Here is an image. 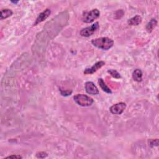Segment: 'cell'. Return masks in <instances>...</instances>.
Instances as JSON below:
<instances>
[{
  "instance_id": "18",
  "label": "cell",
  "mask_w": 159,
  "mask_h": 159,
  "mask_svg": "<svg viewBox=\"0 0 159 159\" xmlns=\"http://www.w3.org/2000/svg\"><path fill=\"white\" fill-rule=\"evenodd\" d=\"M22 157L20 155H10L7 157L6 158H17V159H19V158H22Z\"/></svg>"
},
{
  "instance_id": "16",
  "label": "cell",
  "mask_w": 159,
  "mask_h": 159,
  "mask_svg": "<svg viewBox=\"0 0 159 159\" xmlns=\"http://www.w3.org/2000/svg\"><path fill=\"white\" fill-rule=\"evenodd\" d=\"M60 93L62 96H70L71 95V94L72 93V91H69V90H62L60 89Z\"/></svg>"
},
{
  "instance_id": "2",
  "label": "cell",
  "mask_w": 159,
  "mask_h": 159,
  "mask_svg": "<svg viewBox=\"0 0 159 159\" xmlns=\"http://www.w3.org/2000/svg\"><path fill=\"white\" fill-rule=\"evenodd\" d=\"M92 44L95 47L105 50H108L112 48L114 45V41L112 39L106 37H99L92 41Z\"/></svg>"
},
{
  "instance_id": "12",
  "label": "cell",
  "mask_w": 159,
  "mask_h": 159,
  "mask_svg": "<svg viewBox=\"0 0 159 159\" xmlns=\"http://www.w3.org/2000/svg\"><path fill=\"white\" fill-rule=\"evenodd\" d=\"M98 83L99 86L101 87V89L103 91V92H106V93L108 94H111L112 93V91L111 89L106 85V84L105 83V82H104V80L102 78H99L98 79Z\"/></svg>"
},
{
  "instance_id": "4",
  "label": "cell",
  "mask_w": 159,
  "mask_h": 159,
  "mask_svg": "<svg viewBox=\"0 0 159 159\" xmlns=\"http://www.w3.org/2000/svg\"><path fill=\"white\" fill-rule=\"evenodd\" d=\"M100 16V12L98 9H93L90 11L84 12L82 15V21L85 23H91L98 19Z\"/></svg>"
},
{
  "instance_id": "15",
  "label": "cell",
  "mask_w": 159,
  "mask_h": 159,
  "mask_svg": "<svg viewBox=\"0 0 159 159\" xmlns=\"http://www.w3.org/2000/svg\"><path fill=\"white\" fill-rule=\"evenodd\" d=\"M108 73H109V75L112 76L113 78H116V79H119L121 78V76L120 75V73L116 71V70H113V69H111V70H108Z\"/></svg>"
},
{
  "instance_id": "3",
  "label": "cell",
  "mask_w": 159,
  "mask_h": 159,
  "mask_svg": "<svg viewBox=\"0 0 159 159\" xmlns=\"http://www.w3.org/2000/svg\"><path fill=\"white\" fill-rule=\"evenodd\" d=\"M73 99L77 105L82 107L90 106L94 103L93 98L83 94L76 95L73 96Z\"/></svg>"
},
{
  "instance_id": "9",
  "label": "cell",
  "mask_w": 159,
  "mask_h": 159,
  "mask_svg": "<svg viewBox=\"0 0 159 159\" xmlns=\"http://www.w3.org/2000/svg\"><path fill=\"white\" fill-rule=\"evenodd\" d=\"M51 13V11L49 9H46L45 10H44L43 12H42L41 13H40L38 16V17L37 18L36 22H34V26H37L38 24L41 23V22H43L44 20L46 19L50 15Z\"/></svg>"
},
{
  "instance_id": "10",
  "label": "cell",
  "mask_w": 159,
  "mask_h": 159,
  "mask_svg": "<svg viewBox=\"0 0 159 159\" xmlns=\"http://www.w3.org/2000/svg\"><path fill=\"white\" fill-rule=\"evenodd\" d=\"M142 18L139 15H136L128 21V24L129 26H138L142 22Z\"/></svg>"
},
{
  "instance_id": "13",
  "label": "cell",
  "mask_w": 159,
  "mask_h": 159,
  "mask_svg": "<svg viewBox=\"0 0 159 159\" xmlns=\"http://www.w3.org/2000/svg\"><path fill=\"white\" fill-rule=\"evenodd\" d=\"M13 12L9 9H3L1 11V15H0V19L3 20L13 15Z\"/></svg>"
},
{
  "instance_id": "8",
  "label": "cell",
  "mask_w": 159,
  "mask_h": 159,
  "mask_svg": "<svg viewBox=\"0 0 159 159\" xmlns=\"http://www.w3.org/2000/svg\"><path fill=\"white\" fill-rule=\"evenodd\" d=\"M85 90L88 94L96 95L99 94V90L96 86L92 82H87L85 85Z\"/></svg>"
},
{
  "instance_id": "7",
  "label": "cell",
  "mask_w": 159,
  "mask_h": 159,
  "mask_svg": "<svg viewBox=\"0 0 159 159\" xmlns=\"http://www.w3.org/2000/svg\"><path fill=\"white\" fill-rule=\"evenodd\" d=\"M104 65H105V62L104 61H99L95 63L92 67L87 68L86 69L83 73L85 75H91L95 73L96 71H98L99 69H100L101 67H103Z\"/></svg>"
},
{
  "instance_id": "19",
  "label": "cell",
  "mask_w": 159,
  "mask_h": 159,
  "mask_svg": "<svg viewBox=\"0 0 159 159\" xmlns=\"http://www.w3.org/2000/svg\"><path fill=\"white\" fill-rule=\"evenodd\" d=\"M11 2L13 3H15V4H16V3H18L19 2H13V1H11Z\"/></svg>"
},
{
  "instance_id": "5",
  "label": "cell",
  "mask_w": 159,
  "mask_h": 159,
  "mask_svg": "<svg viewBox=\"0 0 159 159\" xmlns=\"http://www.w3.org/2000/svg\"><path fill=\"white\" fill-rule=\"evenodd\" d=\"M99 22H96L95 24H92L89 27H87L85 28L82 29L80 31V35L83 37H88L91 36H92L93 34L99 29Z\"/></svg>"
},
{
  "instance_id": "11",
  "label": "cell",
  "mask_w": 159,
  "mask_h": 159,
  "mask_svg": "<svg viewBox=\"0 0 159 159\" xmlns=\"http://www.w3.org/2000/svg\"><path fill=\"white\" fill-rule=\"evenodd\" d=\"M134 81L137 82H141L142 81V72L140 69H135L132 75Z\"/></svg>"
},
{
  "instance_id": "6",
  "label": "cell",
  "mask_w": 159,
  "mask_h": 159,
  "mask_svg": "<svg viewBox=\"0 0 159 159\" xmlns=\"http://www.w3.org/2000/svg\"><path fill=\"white\" fill-rule=\"evenodd\" d=\"M126 108V104L123 102H120V103H116L114 105H112L110 108L109 111L113 115H120L124 111Z\"/></svg>"
},
{
  "instance_id": "1",
  "label": "cell",
  "mask_w": 159,
  "mask_h": 159,
  "mask_svg": "<svg viewBox=\"0 0 159 159\" xmlns=\"http://www.w3.org/2000/svg\"><path fill=\"white\" fill-rule=\"evenodd\" d=\"M69 14L67 12H62L49 21L44 27L43 32L49 38H54L60 32L61 29L66 26L69 21Z\"/></svg>"
},
{
  "instance_id": "14",
  "label": "cell",
  "mask_w": 159,
  "mask_h": 159,
  "mask_svg": "<svg viewBox=\"0 0 159 159\" xmlns=\"http://www.w3.org/2000/svg\"><path fill=\"white\" fill-rule=\"evenodd\" d=\"M157 25V21L155 19L153 18L148 23H147V26H146V30L148 32H151L156 27V26Z\"/></svg>"
},
{
  "instance_id": "17",
  "label": "cell",
  "mask_w": 159,
  "mask_h": 159,
  "mask_svg": "<svg viewBox=\"0 0 159 159\" xmlns=\"http://www.w3.org/2000/svg\"><path fill=\"white\" fill-rule=\"evenodd\" d=\"M37 157L40 158H44L45 157H47V154L45 152H40L37 153L36 154Z\"/></svg>"
}]
</instances>
